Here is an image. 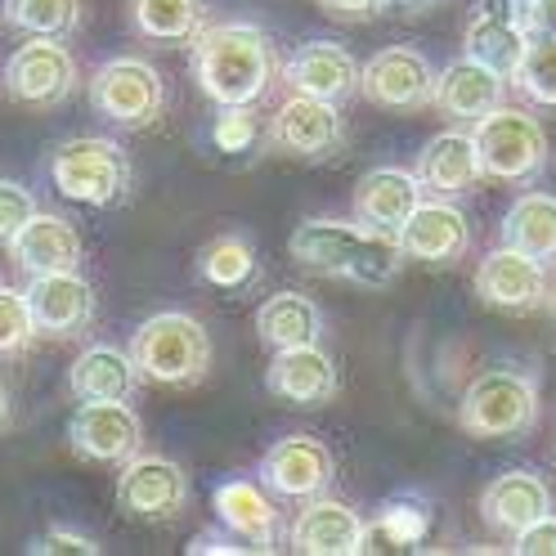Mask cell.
Wrapping results in <instances>:
<instances>
[{
    "label": "cell",
    "instance_id": "obj_1",
    "mask_svg": "<svg viewBox=\"0 0 556 556\" xmlns=\"http://www.w3.org/2000/svg\"><path fill=\"white\" fill-rule=\"evenodd\" d=\"M288 252L301 269L345 278V283L359 288H391L408 261L400 238L377 233L364 220H337V216L301 220L288 238Z\"/></svg>",
    "mask_w": 556,
    "mask_h": 556
},
{
    "label": "cell",
    "instance_id": "obj_2",
    "mask_svg": "<svg viewBox=\"0 0 556 556\" xmlns=\"http://www.w3.org/2000/svg\"><path fill=\"white\" fill-rule=\"evenodd\" d=\"M193 77L202 94L225 103H261L278 77V54L269 31L256 23H220L193 41Z\"/></svg>",
    "mask_w": 556,
    "mask_h": 556
},
{
    "label": "cell",
    "instance_id": "obj_3",
    "mask_svg": "<svg viewBox=\"0 0 556 556\" xmlns=\"http://www.w3.org/2000/svg\"><path fill=\"white\" fill-rule=\"evenodd\" d=\"M130 359L157 387H198L212 368V332L185 309H162L130 337Z\"/></svg>",
    "mask_w": 556,
    "mask_h": 556
},
{
    "label": "cell",
    "instance_id": "obj_4",
    "mask_svg": "<svg viewBox=\"0 0 556 556\" xmlns=\"http://www.w3.org/2000/svg\"><path fill=\"white\" fill-rule=\"evenodd\" d=\"M539 381L526 368H484L458 400V427L476 440H520L539 427Z\"/></svg>",
    "mask_w": 556,
    "mask_h": 556
},
{
    "label": "cell",
    "instance_id": "obj_5",
    "mask_svg": "<svg viewBox=\"0 0 556 556\" xmlns=\"http://www.w3.org/2000/svg\"><path fill=\"white\" fill-rule=\"evenodd\" d=\"M50 185L81 206H117L130 198L135 170L117 139L77 135L50 153Z\"/></svg>",
    "mask_w": 556,
    "mask_h": 556
},
{
    "label": "cell",
    "instance_id": "obj_6",
    "mask_svg": "<svg viewBox=\"0 0 556 556\" xmlns=\"http://www.w3.org/2000/svg\"><path fill=\"white\" fill-rule=\"evenodd\" d=\"M471 135H476V153H480L484 176H494L503 185H534L552 166L547 130L526 109H507V103H498L494 113H484L476 122Z\"/></svg>",
    "mask_w": 556,
    "mask_h": 556
},
{
    "label": "cell",
    "instance_id": "obj_7",
    "mask_svg": "<svg viewBox=\"0 0 556 556\" xmlns=\"http://www.w3.org/2000/svg\"><path fill=\"white\" fill-rule=\"evenodd\" d=\"M90 103L103 122H113L122 130H144L157 122L162 103H166V86L162 73L149 59H109L90 73Z\"/></svg>",
    "mask_w": 556,
    "mask_h": 556
},
{
    "label": "cell",
    "instance_id": "obj_8",
    "mask_svg": "<svg viewBox=\"0 0 556 556\" xmlns=\"http://www.w3.org/2000/svg\"><path fill=\"white\" fill-rule=\"evenodd\" d=\"M117 507L149 526H170L189 507V471L176 458L135 454L122 463L117 476Z\"/></svg>",
    "mask_w": 556,
    "mask_h": 556
},
{
    "label": "cell",
    "instance_id": "obj_9",
    "mask_svg": "<svg viewBox=\"0 0 556 556\" xmlns=\"http://www.w3.org/2000/svg\"><path fill=\"white\" fill-rule=\"evenodd\" d=\"M5 90L27 109H54L77 90V59L54 37H31L5 63Z\"/></svg>",
    "mask_w": 556,
    "mask_h": 556
},
{
    "label": "cell",
    "instance_id": "obj_10",
    "mask_svg": "<svg viewBox=\"0 0 556 556\" xmlns=\"http://www.w3.org/2000/svg\"><path fill=\"white\" fill-rule=\"evenodd\" d=\"M547 265H539L520 248H507V242L484 252L476 265V296L503 315H534L547 305Z\"/></svg>",
    "mask_w": 556,
    "mask_h": 556
},
{
    "label": "cell",
    "instance_id": "obj_11",
    "mask_svg": "<svg viewBox=\"0 0 556 556\" xmlns=\"http://www.w3.org/2000/svg\"><path fill=\"white\" fill-rule=\"evenodd\" d=\"M359 94L377 109L408 113V109H427L435 99V63L413 50V46H387L364 63Z\"/></svg>",
    "mask_w": 556,
    "mask_h": 556
},
{
    "label": "cell",
    "instance_id": "obj_12",
    "mask_svg": "<svg viewBox=\"0 0 556 556\" xmlns=\"http://www.w3.org/2000/svg\"><path fill=\"white\" fill-rule=\"evenodd\" d=\"M526 50H530L526 5H520V0H480L467 31H463V54L494 67L498 77L516 81Z\"/></svg>",
    "mask_w": 556,
    "mask_h": 556
},
{
    "label": "cell",
    "instance_id": "obj_13",
    "mask_svg": "<svg viewBox=\"0 0 556 556\" xmlns=\"http://www.w3.org/2000/svg\"><path fill=\"white\" fill-rule=\"evenodd\" d=\"M332 480H337V458L315 435H283L261 458V484L283 498H319L332 490Z\"/></svg>",
    "mask_w": 556,
    "mask_h": 556
},
{
    "label": "cell",
    "instance_id": "obj_14",
    "mask_svg": "<svg viewBox=\"0 0 556 556\" xmlns=\"http://www.w3.org/2000/svg\"><path fill=\"white\" fill-rule=\"evenodd\" d=\"M345 122L337 113V103L315 99V94H288L283 109L269 122V144L288 157H305V162H324L341 149Z\"/></svg>",
    "mask_w": 556,
    "mask_h": 556
},
{
    "label": "cell",
    "instance_id": "obj_15",
    "mask_svg": "<svg viewBox=\"0 0 556 556\" xmlns=\"http://www.w3.org/2000/svg\"><path fill=\"white\" fill-rule=\"evenodd\" d=\"M67 440L90 463H126L144 444V427H139L130 400H81L67 422Z\"/></svg>",
    "mask_w": 556,
    "mask_h": 556
},
{
    "label": "cell",
    "instance_id": "obj_16",
    "mask_svg": "<svg viewBox=\"0 0 556 556\" xmlns=\"http://www.w3.org/2000/svg\"><path fill=\"white\" fill-rule=\"evenodd\" d=\"M37 337L67 341L90 328L94 319V288L81 278V269H59V274H31V283L23 288Z\"/></svg>",
    "mask_w": 556,
    "mask_h": 556
},
{
    "label": "cell",
    "instance_id": "obj_17",
    "mask_svg": "<svg viewBox=\"0 0 556 556\" xmlns=\"http://www.w3.org/2000/svg\"><path fill=\"white\" fill-rule=\"evenodd\" d=\"M288 543L301 556H359L368 543V520L351 503L319 494V498H305V507L296 511Z\"/></svg>",
    "mask_w": 556,
    "mask_h": 556
},
{
    "label": "cell",
    "instance_id": "obj_18",
    "mask_svg": "<svg viewBox=\"0 0 556 556\" xmlns=\"http://www.w3.org/2000/svg\"><path fill=\"white\" fill-rule=\"evenodd\" d=\"M408 261H427V265H458L471 248V225L448 198H422L417 212L404 220L395 233Z\"/></svg>",
    "mask_w": 556,
    "mask_h": 556
},
{
    "label": "cell",
    "instance_id": "obj_19",
    "mask_svg": "<svg viewBox=\"0 0 556 556\" xmlns=\"http://www.w3.org/2000/svg\"><path fill=\"white\" fill-rule=\"evenodd\" d=\"M265 387L283 404L319 408V404H332V395L341 391V377L324 345H288V351H274Z\"/></svg>",
    "mask_w": 556,
    "mask_h": 556
},
{
    "label": "cell",
    "instance_id": "obj_20",
    "mask_svg": "<svg viewBox=\"0 0 556 556\" xmlns=\"http://www.w3.org/2000/svg\"><path fill=\"white\" fill-rule=\"evenodd\" d=\"M283 77H288L292 94H315V99H328V103H345L351 94H359L364 67L337 41H309L288 59Z\"/></svg>",
    "mask_w": 556,
    "mask_h": 556
},
{
    "label": "cell",
    "instance_id": "obj_21",
    "mask_svg": "<svg viewBox=\"0 0 556 556\" xmlns=\"http://www.w3.org/2000/svg\"><path fill=\"white\" fill-rule=\"evenodd\" d=\"M422 180L417 170H400V166H377L368 176H359L355 185V220H364L377 233H400L404 220L417 212L422 202Z\"/></svg>",
    "mask_w": 556,
    "mask_h": 556
},
{
    "label": "cell",
    "instance_id": "obj_22",
    "mask_svg": "<svg viewBox=\"0 0 556 556\" xmlns=\"http://www.w3.org/2000/svg\"><path fill=\"white\" fill-rule=\"evenodd\" d=\"M10 256L18 269L27 274H59V269H81L86 261V242L77 233L73 220L63 216H50V212H37L10 242Z\"/></svg>",
    "mask_w": 556,
    "mask_h": 556
},
{
    "label": "cell",
    "instance_id": "obj_23",
    "mask_svg": "<svg viewBox=\"0 0 556 556\" xmlns=\"http://www.w3.org/2000/svg\"><path fill=\"white\" fill-rule=\"evenodd\" d=\"M503 90H507V77H498L494 67L476 63L471 54H463V59L444 63L435 73V99L431 103L444 117L476 126L484 113H494L503 103Z\"/></svg>",
    "mask_w": 556,
    "mask_h": 556
},
{
    "label": "cell",
    "instance_id": "obj_24",
    "mask_svg": "<svg viewBox=\"0 0 556 556\" xmlns=\"http://www.w3.org/2000/svg\"><path fill=\"white\" fill-rule=\"evenodd\" d=\"M547 511H552L547 480L534 476V471H503V476H494L490 484H484V494H480L484 526L498 530V534H511V539Z\"/></svg>",
    "mask_w": 556,
    "mask_h": 556
},
{
    "label": "cell",
    "instance_id": "obj_25",
    "mask_svg": "<svg viewBox=\"0 0 556 556\" xmlns=\"http://www.w3.org/2000/svg\"><path fill=\"white\" fill-rule=\"evenodd\" d=\"M480 176H484V166L476 153V135L467 130H444L427 139V149L417 153V180L435 198H463L476 189Z\"/></svg>",
    "mask_w": 556,
    "mask_h": 556
},
{
    "label": "cell",
    "instance_id": "obj_26",
    "mask_svg": "<svg viewBox=\"0 0 556 556\" xmlns=\"http://www.w3.org/2000/svg\"><path fill=\"white\" fill-rule=\"evenodd\" d=\"M212 511H216V526H225L233 539H242L248 547L269 552L274 539H278V507L265 494V484H256V480H225V484H216Z\"/></svg>",
    "mask_w": 556,
    "mask_h": 556
},
{
    "label": "cell",
    "instance_id": "obj_27",
    "mask_svg": "<svg viewBox=\"0 0 556 556\" xmlns=\"http://www.w3.org/2000/svg\"><path fill=\"white\" fill-rule=\"evenodd\" d=\"M67 391L73 400H130L139 391V368L130 351L117 345H90L77 355V364L67 368Z\"/></svg>",
    "mask_w": 556,
    "mask_h": 556
},
{
    "label": "cell",
    "instance_id": "obj_28",
    "mask_svg": "<svg viewBox=\"0 0 556 556\" xmlns=\"http://www.w3.org/2000/svg\"><path fill=\"white\" fill-rule=\"evenodd\" d=\"M256 337L269 345V351L319 345L324 341V309L305 292H274L256 309Z\"/></svg>",
    "mask_w": 556,
    "mask_h": 556
},
{
    "label": "cell",
    "instance_id": "obj_29",
    "mask_svg": "<svg viewBox=\"0 0 556 556\" xmlns=\"http://www.w3.org/2000/svg\"><path fill=\"white\" fill-rule=\"evenodd\" d=\"M503 242L556 269V193H520L503 216Z\"/></svg>",
    "mask_w": 556,
    "mask_h": 556
},
{
    "label": "cell",
    "instance_id": "obj_30",
    "mask_svg": "<svg viewBox=\"0 0 556 556\" xmlns=\"http://www.w3.org/2000/svg\"><path fill=\"white\" fill-rule=\"evenodd\" d=\"M206 0H130V23L144 41L185 46L206 31Z\"/></svg>",
    "mask_w": 556,
    "mask_h": 556
},
{
    "label": "cell",
    "instance_id": "obj_31",
    "mask_svg": "<svg viewBox=\"0 0 556 556\" xmlns=\"http://www.w3.org/2000/svg\"><path fill=\"white\" fill-rule=\"evenodd\" d=\"M198 274H202L212 288H225V292L252 288L256 274H261V261H256L252 238H242V233H220V238H212V242H206V248L198 252Z\"/></svg>",
    "mask_w": 556,
    "mask_h": 556
},
{
    "label": "cell",
    "instance_id": "obj_32",
    "mask_svg": "<svg viewBox=\"0 0 556 556\" xmlns=\"http://www.w3.org/2000/svg\"><path fill=\"white\" fill-rule=\"evenodd\" d=\"M5 18L27 37L67 41L81 27V0H5Z\"/></svg>",
    "mask_w": 556,
    "mask_h": 556
},
{
    "label": "cell",
    "instance_id": "obj_33",
    "mask_svg": "<svg viewBox=\"0 0 556 556\" xmlns=\"http://www.w3.org/2000/svg\"><path fill=\"white\" fill-rule=\"evenodd\" d=\"M516 90L539 109H556V37H530V50L516 73Z\"/></svg>",
    "mask_w": 556,
    "mask_h": 556
},
{
    "label": "cell",
    "instance_id": "obj_34",
    "mask_svg": "<svg viewBox=\"0 0 556 556\" xmlns=\"http://www.w3.org/2000/svg\"><path fill=\"white\" fill-rule=\"evenodd\" d=\"M31 337H37V324H31L27 296L10 283H0V355H18Z\"/></svg>",
    "mask_w": 556,
    "mask_h": 556
},
{
    "label": "cell",
    "instance_id": "obj_35",
    "mask_svg": "<svg viewBox=\"0 0 556 556\" xmlns=\"http://www.w3.org/2000/svg\"><path fill=\"white\" fill-rule=\"evenodd\" d=\"M256 135H261V122L252 113V103H225V109L216 113V126H212V139H216V149L225 153H248L256 144Z\"/></svg>",
    "mask_w": 556,
    "mask_h": 556
},
{
    "label": "cell",
    "instance_id": "obj_36",
    "mask_svg": "<svg viewBox=\"0 0 556 556\" xmlns=\"http://www.w3.org/2000/svg\"><path fill=\"white\" fill-rule=\"evenodd\" d=\"M31 216H37V198L18 180H0V242H10Z\"/></svg>",
    "mask_w": 556,
    "mask_h": 556
},
{
    "label": "cell",
    "instance_id": "obj_37",
    "mask_svg": "<svg viewBox=\"0 0 556 556\" xmlns=\"http://www.w3.org/2000/svg\"><path fill=\"white\" fill-rule=\"evenodd\" d=\"M511 552H520V556H556V516L547 511V516L534 520V526L520 530Z\"/></svg>",
    "mask_w": 556,
    "mask_h": 556
},
{
    "label": "cell",
    "instance_id": "obj_38",
    "mask_svg": "<svg viewBox=\"0 0 556 556\" xmlns=\"http://www.w3.org/2000/svg\"><path fill=\"white\" fill-rule=\"evenodd\" d=\"M31 552H86V556H94V552H99V543H94V539H86V534H77V530L54 526V530H46L37 543H31Z\"/></svg>",
    "mask_w": 556,
    "mask_h": 556
},
{
    "label": "cell",
    "instance_id": "obj_39",
    "mask_svg": "<svg viewBox=\"0 0 556 556\" xmlns=\"http://www.w3.org/2000/svg\"><path fill=\"white\" fill-rule=\"evenodd\" d=\"M319 10L332 18H372L387 10V0H319Z\"/></svg>",
    "mask_w": 556,
    "mask_h": 556
},
{
    "label": "cell",
    "instance_id": "obj_40",
    "mask_svg": "<svg viewBox=\"0 0 556 556\" xmlns=\"http://www.w3.org/2000/svg\"><path fill=\"white\" fill-rule=\"evenodd\" d=\"M530 37H556V0H526Z\"/></svg>",
    "mask_w": 556,
    "mask_h": 556
},
{
    "label": "cell",
    "instance_id": "obj_41",
    "mask_svg": "<svg viewBox=\"0 0 556 556\" xmlns=\"http://www.w3.org/2000/svg\"><path fill=\"white\" fill-rule=\"evenodd\" d=\"M189 552H229V556H233V552H248V547H242V539H233V534L220 526V534H198Z\"/></svg>",
    "mask_w": 556,
    "mask_h": 556
},
{
    "label": "cell",
    "instance_id": "obj_42",
    "mask_svg": "<svg viewBox=\"0 0 556 556\" xmlns=\"http://www.w3.org/2000/svg\"><path fill=\"white\" fill-rule=\"evenodd\" d=\"M435 5L440 0H387V10H400V14H427Z\"/></svg>",
    "mask_w": 556,
    "mask_h": 556
},
{
    "label": "cell",
    "instance_id": "obj_43",
    "mask_svg": "<svg viewBox=\"0 0 556 556\" xmlns=\"http://www.w3.org/2000/svg\"><path fill=\"white\" fill-rule=\"evenodd\" d=\"M10 417H14V413H10V387H5V381H0V431L10 427Z\"/></svg>",
    "mask_w": 556,
    "mask_h": 556
},
{
    "label": "cell",
    "instance_id": "obj_44",
    "mask_svg": "<svg viewBox=\"0 0 556 556\" xmlns=\"http://www.w3.org/2000/svg\"><path fill=\"white\" fill-rule=\"evenodd\" d=\"M547 315H552V324H556V283L547 288Z\"/></svg>",
    "mask_w": 556,
    "mask_h": 556
},
{
    "label": "cell",
    "instance_id": "obj_45",
    "mask_svg": "<svg viewBox=\"0 0 556 556\" xmlns=\"http://www.w3.org/2000/svg\"><path fill=\"white\" fill-rule=\"evenodd\" d=\"M520 5H526V0H520Z\"/></svg>",
    "mask_w": 556,
    "mask_h": 556
}]
</instances>
